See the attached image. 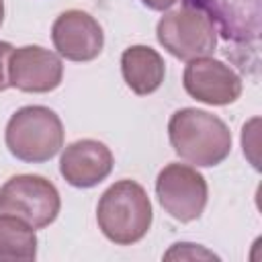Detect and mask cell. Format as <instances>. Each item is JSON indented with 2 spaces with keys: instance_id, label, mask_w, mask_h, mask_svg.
<instances>
[{
  "instance_id": "obj_8",
  "label": "cell",
  "mask_w": 262,
  "mask_h": 262,
  "mask_svg": "<svg viewBox=\"0 0 262 262\" xmlns=\"http://www.w3.org/2000/svg\"><path fill=\"white\" fill-rule=\"evenodd\" d=\"M182 86L188 96L211 106L231 104L242 94V78L237 72L213 57L190 59L182 74Z\"/></svg>"
},
{
  "instance_id": "obj_2",
  "label": "cell",
  "mask_w": 262,
  "mask_h": 262,
  "mask_svg": "<svg viewBox=\"0 0 262 262\" xmlns=\"http://www.w3.org/2000/svg\"><path fill=\"white\" fill-rule=\"evenodd\" d=\"M151 201L135 180L111 184L96 207V221L102 235L117 246H131L143 239L151 227Z\"/></svg>"
},
{
  "instance_id": "obj_10",
  "label": "cell",
  "mask_w": 262,
  "mask_h": 262,
  "mask_svg": "<svg viewBox=\"0 0 262 262\" xmlns=\"http://www.w3.org/2000/svg\"><path fill=\"white\" fill-rule=\"evenodd\" d=\"M51 41L61 57L70 61H92L104 47V33L94 16L72 8L53 20Z\"/></svg>"
},
{
  "instance_id": "obj_1",
  "label": "cell",
  "mask_w": 262,
  "mask_h": 262,
  "mask_svg": "<svg viewBox=\"0 0 262 262\" xmlns=\"http://www.w3.org/2000/svg\"><path fill=\"white\" fill-rule=\"evenodd\" d=\"M168 137L174 154L201 168L221 164L231 151V131L217 117L201 108H180L168 121Z\"/></svg>"
},
{
  "instance_id": "obj_17",
  "label": "cell",
  "mask_w": 262,
  "mask_h": 262,
  "mask_svg": "<svg viewBox=\"0 0 262 262\" xmlns=\"http://www.w3.org/2000/svg\"><path fill=\"white\" fill-rule=\"evenodd\" d=\"M2 20H4V0H0V27H2Z\"/></svg>"
},
{
  "instance_id": "obj_3",
  "label": "cell",
  "mask_w": 262,
  "mask_h": 262,
  "mask_svg": "<svg viewBox=\"0 0 262 262\" xmlns=\"http://www.w3.org/2000/svg\"><path fill=\"white\" fill-rule=\"evenodd\" d=\"M4 141L16 160L43 164L63 147V123L49 106L29 104L8 119Z\"/></svg>"
},
{
  "instance_id": "obj_5",
  "label": "cell",
  "mask_w": 262,
  "mask_h": 262,
  "mask_svg": "<svg viewBox=\"0 0 262 262\" xmlns=\"http://www.w3.org/2000/svg\"><path fill=\"white\" fill-rule=\"evenodd\" d=\"M61 209L53 182L39 174H16L0 186V213L27 221L33 229L51 225Z\"/></svg>"
},
{
  "instance_id": "obj_11",
  "label": "cell",
  "mask_w": 262,
  "mask_h": 262,
  "mask_svg": "<svg viewBox=\"0 0 262 262\" xmlns=\"http://www.w3.org/2000/svg\"><path fill=\"white\" fill-rule=\"evenodd\" d=\"M115 158L98 139H78L59 158V172L74 188H92L113 172Z\"/></svg>"
},
{
  "instance_id": "obj_14",
  "label": "cell",
  "mask_w": 262,
  "mask_h": 262,
  "mask_svg": "<svg viewBox=\"0 0 262 262\" xmlns=\"http://www.w3.org/2000/svg\"><path fill=\"white\" fill-rule=\"evenodd\" d=\"M166 260H219L217 254L209 252L207 248L199 246V244H190V242H180L174 244L166 254Z\"/></svg>"
},
{
  "instance_id": "obj_6",
  "label": "cell",
  "mask_w": 262,
  "mask_h": 262,
  "mask_svg": "<svg viewBox=\"0 0 262 262\" xmlns=\"http://www.w3.org/2000/svg\"><path fill=\"white\" fill-rule=\"evenodd\" d=\"M156 196L172 219L188 223L203 215L209 188L196 168L172 162L164 166L156 178Z\"/></svg>"
},
{
  "instance_id": "obj_13",
  "label": "cell",
  "mask_w": 262,
  "mask_h": 262,
  "mask_svg": "<svg viewBox=\"0 0 262 262\" xmlns=\"http://www.w3.org/2000/svg\"><path fill=\"white\" fill-rule=\"evenodd\" d=\"M37 233L35 229L14 217L0 213V260H35Z\"/></svg>"
},
{
  "instance_id": "obj_4",
  "label": "cell",
  "mask_w": 262,
  "mask_h": 262,
  "mask_svg": "<svg viewBox=\"0 0 262 262\" xmlns=\"http://www.w3.org/2000/svg\"><path fill=\"white\" fill-rule=\"evenodd\" d=\"M156 37L170 55L182 61L209 57L217 47V31L213 23L205 12L188 4L164 12L158 20Z\"/></svg>"
},
{
  "instance_id": "obj_9",
  "label": "cell",
  "mask_w": 262,
  "mask_h": 262,
  "mask_svg": "<svg viewBox=\"0 0 262 262\" xmlns=\"http://www.w3.org/2000/svg\"><path fill=\"white\" fill-rule=\"evenodd\" d=\"M63 80L61 57L41 45H23L12 49L8 59L10 88L20 92L45 94L55 90Z\"/></svg>"
},
{
  "instance_id": "obj_12",
  "label": "cell",
  "mask_w": 262,
  "mask_h": 262,
  "mask_svg": "<svg viewBox=\"0 0 262 262\" xmlns=\"http://www.w3.org/2000/svg\"><path fill=\"white\" fill-rule=\"evenodd\" d=\"M121 72L123 80L135 94L147 96L162 86L166 63L149 45H131L121 55Z\"/></svg>"
},
{
  "instance_id": "obj_16",
  "label": "cell",
  "mask_w": 262,
  "mask_h": 262,
  "mask_svg": "<svg viewBox=\"0 0 262 262\" xmlns=\"http://www.w3.org/2000/svg\"><path fill=\"white\" fill-rule=\"evenodd\" d=\"M147 8H151V10H160V12H164V10H168L170 6H174L178 0H141Z\"/></svg>"
},
{
  "instance_id": "obj_7",
  "label": "cell",
  "mask_w": 262,
  "mask_h": 262,
  "mask_svg": "<svg viewBox=\"0 0 262 262\" xmlns=\"http://www.w3.org/2000/svg\"><path fill=\"white\" fill-rule=\"evenodd\" d=\"M213 23L215 31L235 45H256L262 31V0H184Z\"/></svg>"
},
{
  "instance_id": "obj_15",
  "label": "cell",
  "mask_w": 262,
  "mask_h": 262,
  "mask_svg": "<svg viewBox=\"0 0 262 262\" xmlns=\"http://www.w3.org/2000/svg\"><path fill=\"white\" fill-rule=\"evenodd\" d=\"M12 49L14 47L10 43L0 41V92L10 88V82H8V59H10Z\"/></svg>"
}]
</instances>
